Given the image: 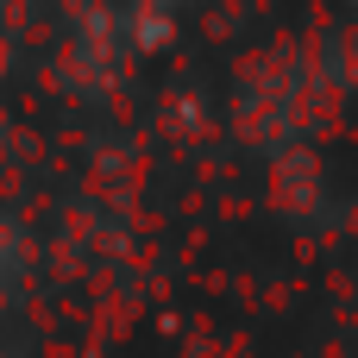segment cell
Returning a JSON list of instances; mask_svg holds the SVG:
<instances>
[{
	"instance_id": "1",
	"label": "cell",
	"mask_w": 358,
	"mask_h": 358,
	"mask_svg": "<svg viewBox=\"0 0 358 358\" xmlns=\"http://www.w3.org/2000/svg\"><path fill=\"white\" fill-rule=\"evenodd\" d=\"M315 189H321L315 157H308V151H283V157H277V170H271V195H277L283 208H302Z\"/></svg>"
}]
</instances>
